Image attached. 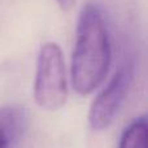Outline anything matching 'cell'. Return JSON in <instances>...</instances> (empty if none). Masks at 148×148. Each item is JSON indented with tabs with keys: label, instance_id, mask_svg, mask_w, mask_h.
I'll use <instances>...</instances> for the list:
<instances>
[{
	"label": "cell",
	"instance_id": "obj_4",
	"mask_svg": "<svg viewBox=\"0 0 148 148\" xmlns=\"http://www.w3.org/2000/svg\"><path fill=\"white\" fill-rule=\"evenodd\" d=\"M26 126L27 112L23 107H0V148H17Z\"/></svg>",
	"mask_w": 148,
	"mask_h": 148
},
{
	"label": "cell",
	"instance_id": "obj_1",
	"mask_svg": "<svg viewBox=\"0 0 148 148\" xmlns=\"http://www.w3.org/2000/svg\"><path fill=\"white\" fill-rule=\"evenodd\" d=\"M110 64V42L103 10L96 4L82 9L72 60V83L79 95L91 94L105 79Z\"/></svg>",
	"mask_w": 148,
	"mask_h": 148
},
{
	"label": "cell",
	"instance_id": "obj_3",
	"mask_svg": "<svg viewBox=\"0 0 148 148\" xmlns=\"http://www.w3.org/2000/svg\"><path fill=\"white\" fill-rule=\"evenodd\" d=\"M134 78V65L126 61L114 73L109 83L96 96L90 108L88 121L95 130L107 129L123 105Z\"/></svg>",
	"mask_w": 148,
	"mask_h": 148
},
{
	"label": "cell",
	"instance_id": "obj_6",
	"mask_svg": "<svg viewBox=\"0 0 148 148\" xmlns=\"http://www.w3.org/2000/svg\"><path fill=\"white\" fill-rule=\"evenodd\" d=\"M57 3H59V5L62 8V9L69 10V9H72L73 8L75 0H57Z\"/></svg>",
	"mask_w": 148,
	"mask_h": 148
},
{
	"label": "cell",
	"instance_id": "obj_2",
	"mask_svg": "<svg viewBox=\"0 0 148 148\" xmlns=\"http://www.w3.org/2000/svg\"><path fill=\"white\" fill-rule=\"evenodd\" d=\"M34 97L42 109L57 110L66 103L68 82L64 56L56 43L42 46L36 64Z\"/></svg>",
	"mask_w": 148,
	"mask_h": 148
},
{
	"label": "cell",
	"instance_id": "obj_5",
	"mask_svg": "<svg viewBox=\"0 0 148 148\" xmlns=\"http://www.w3.org/2000/svg\"><path fill=\"white\" fill-rule=\"evenodd\" d=\"M118 148H148V125L146 117L136 118L123 130Z\"/></svg>",
	"mask_w": 148,
	"mask_h": 148
}]
</instances>
